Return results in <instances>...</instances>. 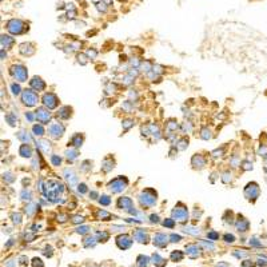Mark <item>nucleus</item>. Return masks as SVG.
<instances>
[{
    "label": "nucleus",
    "instance_id": "47",
    "mask_svg": "<svg viewBox=\"0 0 267 267\" xmlns=\"http://www.w3.org/2000/svg\"><path fill=\"white\" fill-rule=\"evenodd\" d=\"M25 118L30 120V122H34V120L36 119V115H35V112L34 114H32V112H27V114H25Z\"/></svg>",
    "mask_w": 267,
    "mask_h": 267
},
{
    "label": "nucleus",
    "instance_id": "29",
    "mask_svg": "<svg viewBox=\"0 0 267 267\" xmlns=\"http://www.w3.org/2000/svg\"><path fill=\"white\" fill-rule=\"evenodd\" d=\"M65 155H67L68 160L74 162V160L78 158V151H76V150H67V151H65Z\"/></svg>",
    "mask_w": 267,
    "mask_h": 267
},
{
    "label": "nucleus",
    "instance_id": "33",
    "mask_svg": "<svg viewBox=\"0 0 267 267\" xmlns=\"http://www.w3.org/2000/svg\"><path fill=\"white\" fill-rule=\"evenodd\" d=\"M132 126H134V120H131V119H126V120H123V130H124V131L130 130Z\"/></svg>",
    "mask_w": 267,
    "mask_h": 267
},
{
    "label": "nucleus",
    "instance_id": "44",
    "mask_svg": "<svg viewBox=\"0 0 267 267\" xmlns=\"http://www.w3.org/2000/svg\"><path fill=\"white\" fill-rule=\"evenodd\" d=\"M184 231L188 232V234H192V235H196V234H199V230H196V228H194V227H186Z\"/></svg>",
    "mask_w": 267,
    "mask_h": 267
},
{
    "label": "nucleus",
    "instance_id": "37",
    "mask_svg": "<svg viewBox=\"0 0 267 267\" xmlns=\"http://www.w3.org/2000/svg\"><path fill=\"white\" fill-rule=\"evenodd\" d=\"M11 90H12V94L13 95H19L20 94V86L19 84H16V83H12L11 84Z\"/></svg>",
    "mask_w": 267,
    "mask_h": 267
},
{
    "label": "nucleus",
    "instance_id": "50",
    "mask_svg": "<svg viewBox=\"0 0 267 267\" xmlns=\"http://www.w3.org/2000/svg\"><path fill=\"white\" fill-rule=\"evenodd\" d=\"M171 258H172L174 261H175V259H178V261H180V259H182V254H180V252H178V254H176V252H172V255H171Z\"/></svg>",
    "mask_w": 267,
    "mask_h": 267
},
{
    "label": "nucleus",
    "instance_id": "46",
    "mask_svg": "<svg viewBox=\"0 0 267 267\" xmlns=\"http://www.w3.org/2000/svg\"><path fill=\"white\" fill-rule=\"evenodd\" d=\"M4 180H7V182H9V183H11V182L15 180V178H12V174H11V172H6L4 174Z\"/></svg>",
    "mask_w": 267,
    "mask_h": 267
},
{
    "label": "nucleus",
    "instance_id": "41",
    "mask_svg": "<svg viewBox=\"0 0 267 267\" xmlns=\"http://www.w3.org/2000/svg\"><path fill=\"white\" fill-rule=\"evenodd\" d=\"M182 130H183L184 132H186V131H187V132H190V131L192 130V124L190 123V122H186V123H183V126H182Z\"/></svg>",
    "mask_w": 267,
    "mask_h": 267
},
{
    "label": "nucleus",
    "instance_id": "39",
    "mask_svg": "<svg viewBox=\"0 0 267 267\" xmlns=\"http://www.w3.org/2000/svg\"><path fill=\"white\" fill-rule=\"evenodd\" d=\"M6 120L8 122L11 126H15V123H16V118H13L12 116V114H8V115H6Z\"/></svg>",
    "mask_w": 267,
    "mask_h": 267
},
{
    "label": "nucleus",
    "instance_id": "30",
    "mask_svg": "<svg viewBox=\"0 0 267 267\" xmlns=\"http://www.w3.org/2000/svg\"><path fill=\"white\" fill-rule=\"evenodd\" d=\"M176 128H178V124H176V122L175 120H168V123H167V131L168 132H172V131H176Z\"/></svg>",
    "mask_w": 267,
    "mask_h": 267
},
{
    "label": "nucleus",
    "instance_id": "22",
    "mask_svg": "<svg viewBox=\"0 0 267 267\" xmlns=\"http://www.w3.org/2000/svg\"><path fill=\"white\" fill-rule=\"evenodd\" d=\"M19 154L21 156H23V158H30V156L32 155V150H31V147L28 144H23L20 147V150H19Z\"/></svg>",
    "mask_w": 267,
    "mask_h": 267
},
{
    "label": "nucleus",
    "instance_id": "56",
    "mask_svg": "<svg viewBox=\"0 0 267 267\" xmlns=\"http://www.w3.org/2000/svg\"><path fill=\"white\" fill-rule=\"evenodd\" d=\"M87 55H88L90 57H95L96 56V51H91L90 50V51H87Z\"/></svg>",
    "mask_w": 267,
    "mask_h": 267
},
{
    "label": "nucleus",
    "instance_id": "8",
    "mask_svg": "<svg viewBox=\"0 0 267 267\" xmlns=\"http://www.w3.org/2000/svg\"><path fill=\"white\" fill-rule=\"evenodd\" d=\"M43 104L46 106L48 109H52V108H56L57 104H59V99H57V96L52 92H46L43 95Z\"/></svg>",
    "mask_w": 267,
    "mask_h": 267
},
{
    "label": "nucleus",
    "instance_id": "25",
    "mask_svg": "<svg viewBox=\"0 0 267 267\" xmlns=\"http://www.w3.org/2000/svg\"><path fill=\"white\" fill-rule=\"evenodd\" d=\"M236 228L239 230V231H246L248 228V222L244 218H239L238 219V223H236Z\"/></svg>",
    "mask_w": 267,
    "mask_h": 267
},
{
    "label": "nucleus",
    "instance_id": "45",
    "mask_svg": "<svg viewBox=\"0 0 267 267\" xmlns=\"http://www.w3.org/2000/svg\"><path fill=\"white\" fill-rule=\"evenodd\" d=\"M78 191H79L80 194H86V192H87V186L84 184V183L79 184V186H78Z\"/></svg>",
    "mask_w": 267,
    "mask_h": 267
},
{
    "label": "nucleus",
    "instance_id": "26",
    "mask_svg": "<svg viewBox=\"0 0 267 267\" xmlns=\"http://www.w3.org/2000/svg\"><path fill=\"white\" fill-rule=\"evenodd\" d=\"M112 168H114V162H112V160L109 159V158L104 159L103 164H102V170H103L104 172H108V171H111Z\"/></svg>",
    "mask_w": 267,
    "mask_h": 267
},
{
    "label": "nucleus",
    "instance_id": "42",
    "mask_svg": "<svg viewBox=\"0 0 267 267\" xmlns=\"http://www.w3.org/2000/svg\"><path fill=\"white\" fill-rule=\"evenodd\" d=\"M163 224L166 226V227H170V228H172L174 226H175V222H174V219H166V221L163 222Z\"/></svg>",
    "mask_w": 267,
    "mask_h": 267
},
{
    "label": "nucleus",
    "instance_id": "3",
    "mask_svg": "<svg viewBox=\"0 0 267 267\" xmlns=\"http://www.w3.org/2000/svg\"><path fill=\"white\" fill-rule=\"evenodd\" d=\"M127 186H128V180H127L126 178H123V176H119V178L112 179V180L109 182L108 190L112 194H119V192L124 191V190L127 188Z\"/></svg>",
    "mask_w": 267,
    "mask_h": 267
},
{
    "label": "nucleus",
    "instance_id": "12",
    "mask_svg": "<svg viewBox=\"0 0 267 267\" xmlns=\"http://www.w3.org/2000/svg\"><path fill=\"white\" fill-rule=\"evenodd\" d=\"M118 208H120V210H127V211H130L131 208H134L132 207V200H131L128 196H122V198H119L118 199Z\"/></svg>",
    "mask_w": 267,
    "mask_h": 267
},
{
    "label": "nucleus",
    "instance_id": "17",
    "mask_svg": "<svg viewBox=\"0 0 267 267\" xmlns=\"http://www.w3.org/2000/svg\"><path fill=\"white\" fill-rule=\"evenodd\" d=\"M131 243H132V240H131L127 235H123V236L118 238V246L120 248H128L131 246Z\"/></svg>",
    "mask_w": 267,
    "mask_h": 267
},
{
    "label": "nucleus",
    "instance_id": "55",
    "mask_svg": "<svg viewBox=\"0 0 267 267\" xmlns=\"http://www.w3.org/2000/svg\"><path fill=\"white\" fill-rule=\"evenodd\" d=\"M170 238H171V239H172V242H179V240L182 239V238L179 236V235H171Z\"/></svg>",
    "mask_w": 267,
    "mask_h": 267
},
{
    "label": "nucleus",
    "instance_id": "57",
    "mask_svg": "<svg viewBox=\"0 0 267 267\" xmlns=\"http://www.w3.org/2000/svg\"><path fill=\"white\" fill-rule=\"evenodd\" d=\"M158 219H159L158 215H151V222H152V223H154V222L156 223V222H158Z\"/></svg>",
    "mask_w": 267,
    "mask_h": 267
},
{
    "label": "nucleus",
    "instance_id": "1",
    "mask_svg": "<svg viewBox=\"0 0 267 267\" xmlns=\"http://www.w3.org/2000/svg\"><path fill=\"white\" fill-rule=\"evenodd\" d=\"M43 191H44L47 199H50L54 203H57V202H61L57 198H59V194L64 191V186L59 183L57 180H48V182H46Z\"/></svg>",
    "mask_w": 267,
    "mask_h": 267
},
{
    "label": "nucleus",
    "instance_id": "15",
    "mask_svg": "<svg viewBox=\"0 0 267 267\" xmlns=\"http://www.w3.org/2000/svg\"><path fill=\"white\" fill-rule=\"evenodd\" d=\"M34 52H35V48L30 43H23L20 46V54H23L24 56H31V55H34Z\"/></svg>",
    "mask_w": 267,
    "mask_h": 267
},
{
    "label": "nucleus",
    "instance_id": "28",
    "mask_svg": "<svg viewBox=\"0 0 267 267\" xmlns=\"http://www.w3.org/2000/svg\"><path fill=\"white\" fill-rule=\"evenodd\" d=\"M32 131H34V134L36 136H43V135H44V128H43V126H40V124H35V126L32 127Z\"/></svg>",
    "mask_w": 267,
    "mask_h": 267
},
{
    "label": "nucleus",
    "instance_id": "4",
    "mask_svg": "<svg viewBox=\"0 0 267 267\" xmlns=\"http://www.w3.org/2000/svg\"><path fill=\"white\" fill-rule=\"evenodd\" d=\"M7 30H8L12 35H20V34H23L25 30H28V28L24 27V23L21 20L12 19L7 23Z\"/></svg>",
    "mask_w": 267,
    "mask_h": 267
},
{
    "label": "nucleus",
    "instance_id": "27",
    "mask_svg": "<svg viewBox=\"0 0 267 267\" xmlns=\"http://www.w3.org/2000/svg\"><path fill=\"white\" fill-rule=\"evenodd\" d=\"M134 236L136 238L139 242H146V239H147V235H146V232L143 230H138V231L134 234Z\"/></svg>",
    "mask_w": 267,
    "mask_h": 267
},
{
    "label": "nucleus",
    "instance_id": "10",
    "mask_svg": "<svg viewBox=\"0 0 267 267\" xmlns=\"http://www.w3.org/2000/svg\"><path fill=\"white\" fill-rule=\"evenodd\" d=\"M48 134H50V136L54 138V139L61 138V136H63V134H64V127H63V124H60V123H52V124H51V126L48 127Z\"/></svg>",
    "mask_w": 267,
    "mask_h": 267
},
{
    "label": "nucleus",
    "instance_id": "38",
    "mask_svg": "<svg viewBox=\"0 0 267 267\" xmlns=\"http://www.w3.org/2000/svg\"><path fill=\"white\" fill-rule=\"evenodd\" d=\"M35 207H38V204H36V203H30L27 207H25V208H28V210H25V213H27L28 215H31L35 211Z\"/></svg>",
    "mask_w": 267,
    "mask_h": 267
},
{
    "label": "nucleus",
    "instance_id": "2",
    "mask_svg": "<svg viewBox=\"0 0 267 267\" xmlns=\"http://www.w3.org/2000/svg\"><path fill=\"white\" fill-rule=\"evenodd\" d=\"M139 202L143 207H152L156 203V192L151 188H146L139 194Z\"/></svg>",
    "mask_w": 267,
    "mask_h": 267
},
{
    "label": "nucleus",
    "instance_id": "53",
    "mask_svg": "<svg viewBox=\"0 0 267 267\" xmlns=\"http://www.w3.org/2000/svg\"><path fill=\"white\" fill-rule=\"evenodd\" d=\"M72 222H74V223H82L83 222V217L76 215V217H74V219H72Z\"/></svg>",
    "mask_w": 267,
    "mask_h": 267
},
{
    "label": "nucleus",
    "instance_id": "16",
    "mask_svg": "<svg viewBox=\"0 0 267 267\" xmlns=\"http://www.w3.org/2000/svg\"><path fill=\"white\" fill-rule=\"evenodd\" d=\"M64 176L65 179H67V182L69 183V186H74L76 184V182H78V176L74 174V171L69 170V168H67V170L64 171Z\"/></svg>",
    "mask_w": 267,
    "mask_h": 267
},
{
    "label": "nucleus",
    "instance_id": "48",
    "mask_svg": "<svg viewBox=\"0 0 267 267\" xmlns=\"http://www.w3.org/2000/svg\"><path fill=\"white\" fill-rule=\"evenodd\" d=\"M96 6H98V9H99V11H103V12H104L106 9H107V7H106L107 4H106V3H102V2H100V3H98Z\"/></svg>",
    "mask_w": 267,
    "mask_h": 267
},
{
    "label": "nucleus",
    "instance_id": "54",
    "mask_svg": "<svg viewBox=\"0 0 267 267\" xmlns=\"http://www.w3.org/2000/svg\"><path fill=\"white\" fill-rule=\"evenodd\" d=\"M87 231H88V227H87V226H84V227H79V228H78V232H82V234L87 232Z\"/></svg>",
    "mask_w": 267,
    "mask_h": 267
},
{
    "label": "nucleus",
    "instance_id": "35",
    "mask_svg": "<svg viewBox=\"0 0 267 267\" xmlns=\"http://www.w3.org/2000/svg\"><path fill=\"white\" fill-rule=\"evenodd\" d=\"M200 136H202V139H204V140H208V139H211V131L208 128H203Z\"/></svg>",
    "mask_w": 267,
    "mask_h": 267
},
{
    "label": "nucleus",
    "instance_id": "7",
    "mask_svg": "<svg viewBox=\"0 0 267 267\" xmlns=\"http://www.w3.org/2000/svg\"><path fill=\"white\" fill-rule=\"evenodd\" d=\"M11 75H12L16 80H19V82H25V80H27V76H28V72H27V68H25L24 65L16 64L11 68Z\"/></svg>",
    "mask_w": 267,
    "mask_h": 267
},
{
    "label": "nucleus",
    "instance_id": "36",
    "mask_svg": "<svg viewBox=\"0 0 267 267\" xmlns=\"http://www.w3.org/2000/svg\"><path fill=\"white\" fill-rule=\"evenodd\" d=\"M99 202H100V204H103V206H108V204L111 203V199H109V196H107V195H102Z\"/></svg>",
    "mask_w": 267,
    "mask_h": 267
},
{
    "label": "nucleus",
    "instance_id": "24",
    "mask_svg": "<svg viewBox=\"0 0 267 267\" xmlns=\"http://www.w3.org/2000/svg\"><path fill=\"white\" fill-rule=\"evenodd\" d=\"M71 146H74V147H80L82 146V143H83V136L80 134H76V135H74L72 136V139H71Z\"/></svg>",
    "mask_w": 267,
    "mask_h": 267
},
{
    "label": "nucleus",
    "instance_id": "21",
    "mask_svg": "<svg viewBox=\"0 0 267 267\" xmlns=\"http://www.w3.org/2000/svg\"><path fill=\"white\" fill-rule=\"evenodd\" d=\"M16 136H17V139H19V140H21L23 142V143H30L31 142V135L27 132V131H24V130H21V131H19V132L16 134Z\"/></svg>",
    "mask_w": 267,
    "mask_h": 267
},
{
    "label": "nucleus",
    "instance_id": "20",
    "mask_svg": "<svg viewBox=\"0 0 267 267\" xmlns=\"http://www.w3.org/2000/svg\"><path fill=\"white\" fill-rule=\"evenodd\" d=\"M166 239H167L166 235H163V234H156L155 238H154V243H155L156 246H159V247H164L167 244Z\"/></svg>",
    "mask_w": 267,
    "mask_h": 267
},
{
    "label": "nucleus",
    "instance_id": "31",
    "mask_svg": "<svg viewBox=\"0 0 267 267\" xmlns=\"http://www.w3.org/2000/svg\"><path fill=\"white\" fill-rule=\"evenodd\" d=\"M96 215H98V218L103 219V221H108V219L111 218V215H109L107 211H104V210H99V211L96 213Z\"/></svg>",
    "mask_w": 267,
    "mask_h": 267
},
{
    "label": "nucleus",
    "instance_id": "9",
    "mask_svg": "<svg viewBox=\"0 0 267 267\" xmlns=\"http://www.w3.org/2000/svg\"><path fill=\"white\" fill-rule=\"evenodd\" d=\"M259 186L257 183H248L244 188V196L248 200H255L259 196Z\"/></svg>",
    "mask_w": 267,
    "mask_h": 267
},
{
    "label": "nucleus",
    "instance_id": "6",
    "mask_svg": "<svg viewBox=\"0 0 267 267\" xmlns=\"http://www.w3.org/2000/svg\"><path fill=\"white\" fill-rule=\"evenodd\" d=\"M21 102L27 106V107H34L38 103V95L32 90H24L21 94Z\"/></svg>",
    "mask_w": 267,
    "mask_h": 267
},
{
    "label": "nucleus",
    "instance_id": "49",
    "mask_svg": "<svg viewBox=\"0 0 267 267\" xmlns=\"http://www.w3.org/2000/svg\"><path fill=\"white\" fill-rule=\"evenodd\" d=\"M224 239H226V242H230V243H232V242H234V239H235V238H234V235H228V234H226V235H224Z\"/></svg>",
    "mask_w": 267,
    "mask_h": 267
},
{
    "label": "nucleus",
    "instance_id": "32",
    "mask_svg": "<svg viewBox=\"0 0 267 267\" xmlns=\"http://www.w3.org/2000/svg\"><path fill=\"white\" fill-rule=\"evenodd\" d=\"M187 146H188V140H187V139H180V140L178 142L176 147L179 150H186V148H187Z\"/></svg>",
    "mask_w": 267,
    "mask_h": 267
},
{
    "label": "nucleus",
    "instance_id": "58",
    "mask_svg": "<svg viewBox=\"0 0 267 267\" xmlns=\"http://www.w3.org/2000/svg\"><path fill=\"white\" fill-rule=\"evenodd\" d=\"M90 195H91V196H92V199H96V196H98V192H95V191H92V192H91V194H90Z\"/></svg>",
    "mask_w": 267,
    "mask_h": 267
},
{
    "label": "nucleus",
    "instance_id": "52",
    "mask_svg": "<svg viewBox=\"0 0 267 267\" xmlns=\"http://www.w3.org/2000/svg\"><path fill=\"white\" fill-rule=\"evenodd\" d=\"M208 238H210V239H218V238H219V235H218L217 232L211 231V232H208Z\"/></svg>",
    "mask_w": 267,
    "mask_h": 267
},
{
    "label": "nucleus",
    "instance_id": "43",
    "mask_svg": "<svg viewBox=\"0 0 267 267\" xmlns=\"http://www.w3.org/2000/svg\"><path fill=\"white\" fill-rule=\"evenodd\" d=\"M12 218H13V219H12L13 223H17V224H19V223L21 222V219H20V218H21V215H20L19 213H17V214H16V213H13V214H12Z\"/></svg>",
    "mask_w": 267,
    "mask_h": 267
},
{
    "label": "nucleus",
    "instance_id": "34",
    "mask_svg": "<svg viewBox=\"0 0 267 267\" xmlns=\"http://www.w3.org/2000/svg\"><path fill=\"white\" fill-rule=\"evenodd\" d=\"M51 163H52L54 166H59L61 163V158L59 155H51Z\"/></svg>",
    "mask_w": 267,
    "mask_h": 267
},
{
    "label": "nucleus",
    "instance_id": "5",
    "mask_svg": "<svg viewBox=\"0 0 267 267\" xmlns=\"http://www.w3.org/2000/svg\"><path fill=\"white\" fill-rule=\"evenodd\" d=\"M172 218L174 221L178 222H186L188 218L187 207H184L182 203H178V206H175V208L172 210Z\"/></svg>",
    "mask_w": 267,
    "mask_h": 267
},
{
    "label": "nucleus",
    "instance_id": "13",
    "mask_svg": "<svg viewBox=\"0 0 267 267\" xmlns=\"http://www.w3.org/2000/svg\"><path fill=\"white\" fill-rule=\"evenodd\" d=\"M30 84H31V87L35 91H43V90L46 88V83L43 82L40 78H38V76H35V78L30 82Z\"/></svg>",
    "mask_w": 267,
    "mask_h": 267
},
{
    "label": "nucleus",
    "instance_id": "18",
    "mask_svg": "<svg viewBox=\"0 0 267 267\" xmlns=\"http://www.w3.org/2000/svg\"><path fill=\"white\" fill-rule=\"evenodd\" d=\"M13 43H15L13 38H11V36H8V35H2V47H3V50L11 48V47L13 46Z\"/></svg>",
    "mask_w": 267,
    "mask_h": 267
},
{
    "label": "nucleus",
    "instance_id": "51",
    "mask_svg": "<svg viewBox=\"0 0 267 267\" xmlns=\"http://www.w3.org/2000/svg\"><path fill=\"white\" fill-rule=\"evenodd\" d=\"M230 180H231V179H228V172L223 174V176H222V182H223V183H228Z\"/></svg>",
    "mask_w": 267,
    "mask_h": 267
},
{
    "label": "nucleus",
    "instance_id": "23",
    "mask_svg": "<svg viewBox=\"0 0 267 267\" xmlns=\"http://www.w3.org/2000/svg\"><path fill=\"white\" fill-rule=\"evenodd\" d=\"M36 147L38 148H40L43 152H46V154H48L50 152V150H51V146H50V143L47 140H40V142H36Z\"/></svg>",
    "mask_w": 267,
    "mask_h": 267
},
{
    "label": "nucleus",
    "instance_id": "11",
    "mask_svg": "<svg viewBox=\"0 0 267 267\" xmlns=\"http://www.w3.org/2000/svg\"><path fill=\"white\" fill-rule=\"evenodd\" d=\"M35 115H36V119L42 124H48L51 120V114L48 112V109H46V108H38L35 111Z\"/></svg>",
    "mask_w": 267,
    "mask_h": 267
},
{
    "label": "nucleus",
    "instance_id": "40",
    "mask_svg": "<svg viewBox=\"0 0 267 267\" xmlns=\"http://www.w3.org/2000/svg\"><path fill=\"white\" fill-rule=\"evenodd\" d=\"M20 196H21V199H23V200H25V199L30 200V199H31V192H30V191H27V190H23V191H21V195H20Z\"/></svg>",
    "mask_w": 267,
    "mask_h": 267
},
{
    "label": "nucleus",
    "instance_id": "19",
    "mask_svg": "<svg viewBox=\"0 0 267 267\" xmlns=\"http://www.w3.org/2000/svg\"><path fill=\"white\" fill-rule=\"evenodd\" d=\"M71 111L72 108L68 107V106H64V107H61L59 109V112H57V116H59L60 119H68L69 116H71Z\"/></svg>",
    "mask_w": 267,
    "mask_h": 267
},
{
    "label": "nucleus",
    "instance_id": "14",
    "mask_svg": "<svg viewBox=\"0 0 267 267\" xmlns=\"http://www.w3.org/2000/svg\"><path fill=\"white\" fill-rule=\"evenodd\" d=\"M191 163L195 168H203L204 166H206V159H204L202 155H198V154H196V155L192 156Z\"/></svg>",
    "mask_w": 267,
    "mask_h": 267
}]
</instances>
